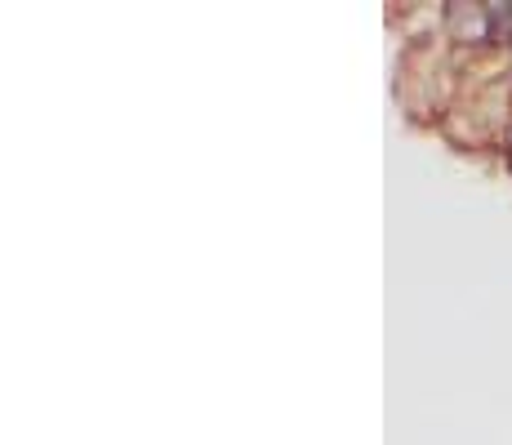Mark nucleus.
I'll return each mask as SVG.
<instances>
[{
    "label": "nucleus",
    "mask_w": 512,
    "mask_h": 445,
    "mask_svg": "<svg viewBox=\"0 0 512 445\" xmlns=\"http://www.w3.org/2000/svg\"><path fill=\"white\" fill-rule=\"evenodd\" d=\"M495 32L504 36V41H512V5H499L495 9Z\"/></svg>",
    "instance_id": "nucleus-1"
}]
</instances>
